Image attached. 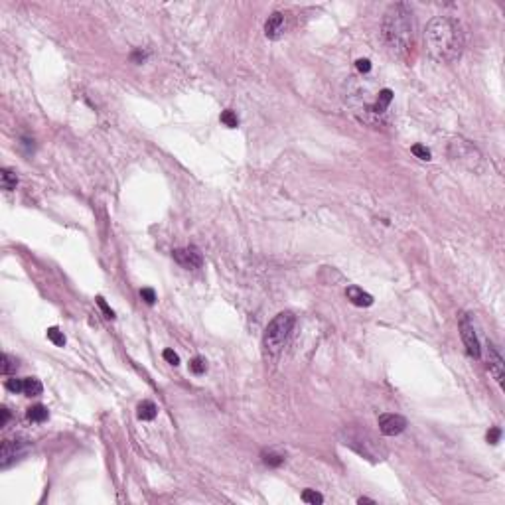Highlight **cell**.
Instances as JSON below:
<instances>
[{
  "instance_id": "1",
  "label": "cell",
  "mask_w": 505,
  "mask_h": 505,
  "mask_svg": "<svg viewBox=\"0 0 505 505\" xmlns=\"http://www.w3.org/2000/svg\"><path fill=\"white\" fill-rule=\"evenodd\" d=\"M428 54L440 63L456 61L464 52V30L450 16H434L424 30Z\"/></svg>"
},
{
  "instance_id": "2",
  "label": "cell",
  "mask_w": 505,
  "mask_h": 505,
  "mask_svg": "<svg viewBox=\"0 0 505 505\" xmlns=\"http://www.w3.org/2000/svg\"><path fill=\"white\" fill-rule=\"evenodd\" d=\"M383 38L385 44L393 50L397 55H407L413 50L415 40V22H413V10L405 4H393L383 18Z\"/></svg>"
},
{
  "instance_id": "3",
  "label": "cell",
  "mask_w": 505,
  "mask_h": 505,
  "mask_svg": "<svg viewBox=\"0 0 505 505\" xmlns=\"http://www.w3.org/2000/svg\"><path fill=\"white\" fill-rule=\"evenodd\" d=\"M294 324H296V318L290 312H280L271 320V324L265 330V336H263V343L269 353L276 355L282 351V347L286 345L288 338H290V334L294 330Z\"/></svg>"
},
{
  "instance_id": "4",
  "label": "cell",
  "mask_w": 505,
  "mask_h": 505,
  "mask_svg": "<svg viewBox=\"0 0 505 505\" xmlns=\"http://www.w3.org/2000/svg\"><path fill=\"white\" fill-rule=\"evenodd\" d=\"M448 154L452 160L460 162L462 166L470 168V170H480V164H482V154L472 146L468 140H462V138H456L450 142V148H448Z\"/></svg>"
},
{
  "instance_id": "5",
  "label": "cell",
  "mask_w": 505,
  "mask_h": 505,
  "mask_svg": "<svg viewBox=\"0 0 505 505\" xmlns=\"http://www.w3.org/2000/svg\"><path fill=\"white\" fill-rule=\"evenodd\" d=\"M460 334H462V340H464L468 355H472V357L478 359L482 355V347H480V340H478L476 330H474V324H472V320H470V316H468V314H462V318H460Z\"/></svg>"
},
{
  "instance_id": "6",
  "label": "cell",
  "mask_w": 505,
  "mask_h": 505,
  "mask_svg": "<svg viewBox=\"0 0 505 505\" xmlns=\"http://www.w3.org/2000/svg\"><path fill=\"white\" fill-rule=\"evenodd\" d=\"M407 428V420L401 415H381L379 416V430L385 436H397Z\"/></svg>"
},
{
  "instance_id": "7",
  "label": "cell",
  "mask_w": 505,
  "mask_h": 505,
  "mask_svg": "<svg viewBox=\"0 0 505 505\" xmlns=\"http://www.w3.org/2000/svg\"><path fill=\"white\" fill-rule=\"evenodd\" d=\"M172 255H174V261L178 265H182L184 269H198V267H201V252L196 247L176 249Z\"/></svg>"
},
{
  "instance_id": "8",
  "label": "cell",
  "mask_w": 505,
  "mask_h": 505,
  "mask_svg": "<svg viewBox=\"0 0 505 505\" xmlns=\"http://www.w3.org/2000/svg\"><path fill=\"white\" fill-rule=\"evenodd\" d=\"M26 446L18 440H4L0 446V468H8L12 462H16L24 454Z\"/></svg>"
},
{
  "instance_id": "9",
  "label": "cell",
  "mask_w": 505,
  "mask_h": 505,
  "mask_svg": "<svg viewBox=\"0 0 505 505\" xmlns=\"http://www.w3.org/2000/svg\"><path fill=\"white\" fill-rule=\"evenodd\" d=\"M286 32V18L282 12H274L269 16V20L265 22V36L269 40H278L282 38V34Z\"/></svg>"
},
{
  "instance_id": "10",
  "label": "cell",
  "mask_w": 505,
  "mask_h": 505,
  "mask_svg": "<svg viewBox=\"0 0 505 505\" xmlns=\"http://www.w3.org/2000/svg\"><path fill=\"white\" fill-rule=\"evenodd\" d=\"M487 365H489V373L495 377V381L499 383V387H503V357L499 355V351L495 349L493 343H487Z\"/></svg>"
},
{
  "instance_id": "11",
  "label": "cell",
  "mask_w": 505,
  "mask_h": 505,
  "mask_svg": "<svg viewBox=\"0 0 505 505\" xmlns=\"http://www.w3.org/2000/svg\"><path fill=\"white\" fill-rule=\"evenodd\" d=\"M345 296L353 306H359V308H367V306L373 304V296L359 286H349L345 290Z\"/></svg>"
},
{
  "instance_id": "12",
  "label": "cell",
  "mask_w": 505,
  "mask_h": 505,
  "mask_svg": "<svg viewBox=\"0 0 505 505\" xmlns=\"http://www.w3.org/2000/svg\"><path fill=\"white\" fill-rule=\"evenodd\" d=\"M158 415V407L152 403V401H142L138 405V411H136V416L140 420H154Z\"/></svg>"
},
{
  "instance_id": "13",
  "label": "cell",
  "mask_w": 505,
  "mask_h": 505,
  "mask_svg": "<svg viewBox=\"0 0 505 505\" xmlns=\"http://www.w3.org/2000/svg\"><path fill=\"white\" fill-rule=\"evenodd\" d=\"M0 186H2V190H6V192L16 190V186H18V176H16V172H12V170H8V168L0 170Z\"/></svg>"
},
{
  "instance_id": "14",
  "label": "cell",
  "mask_w": 505,
  "mask_h": 505,
  "mask_svg": "<svg viewBox=\"0 0 505 505\" xmlns=\"http://www.w3.org/2000/svg\"><path fill=\"white\" fill-rule=\"evenodd\" d=\"M393 91L391 89H383L381 93H379V97H377V101H375V105L371 107V111H375V113H383L387 107H389V103L393 101Z\"/></svg>"
},
{
  "instance_id": "15",
  "label": "cell",
  "mask_w": 505,
  "mask_h": 505,
  "mask_svg": "<svg viewBox=\"0 0 505 505\" xmlns=\"http://www.w3.org/2000/svg\"><path fill=\"white\" fill-rule=\"evenodd\" d=\"M42 391H44V387H42L40 379H36V377H26L24 379V395L38 397V395H42Z\"/></svg>"
},
{
  "instance_id": "16",
  "label": "cell",
  "mask_w": 505,
  "mask_h": 505,
  "mask_svg": "<svg viewBox=\"0 0 505 505\" xmlns=\"http://www.w3.org/2000/svg\"><path fill=\"white\" fill-rule=\"evenodd\" d=\"M48 416H50V413L44 405H34L28 409V418L32 422H44V420H48Z\"/></svg>"
},
{
  "instance_id": "17",
  "label": "cell",
  "mask_w": 505,
  "mask_h": 505,
  "mask_svg": "<svg viewBox=\"0 0 505 505\" xmlns=\"http://www.w3.org/2000/svg\"><path fill=\"white\" fill-rule=\"evenodd\" d=\"M263 462H265L267 466H271V468H278V466L284 464V456L269 450V452H263Z\"/></svg>"
},
{
  "instance_id": "18",
  "label": "cell",
  "mask_w": 505,
  "mask_h": 505,
  "mask_svg": "<svg viewBox=\"0 0 505 505\" xmlns=\"http://www.w3.org/2000/svg\"><path fill=\"white\" fill-rule=\"evenodd\" d=\"M302 501L308 503V505H320V503H324V495L318 493L316 489H304L302 491Z\"/></svg>"
},
{
  "instance_id": "19",
  "label": "cell",
  "mask_w": 505,
  "mask_h": 505,
  "mask_svg": "<svg viewBox=\"0 0 505 505\" xmlns=\"http://www.w3.org/2000/svg\"><path fill=\"white\" fill-rule=\"evenodd\" d=\"M16 369H18L16 359H12L8 353H4V355H2V365H0V373H2V375H10V373H14Z\"/></svg>"
},
{
  "instance_id": "20",
  "label": "cell",
  "mask_w": 505,
  "mask_h": 505,
  "mask_svg": "<svg viewBox=\"0 0 505 505\" xmlns=\"http://www.w3.org/2000/svg\"><path fill=\"white\" fill-rule=\"evenodd\" d=\"M48 340L57 347L65 345V336H63V332H59V328H48Z\"/></svg>"
},
{
  "instance_id": "21",
  "label": "cell",
  "mask_w": 505,
  "mask_h": 505,
  "mask_svg": "<svg viewBox=\"0 0 505 505\" xmlns=\"http://www.w3.org/2000/svg\"><path fill=\"white\" fill-rule=\"evenodd\" d=\"M221 123H223L227 128H237V126H239V119H237L235 111H231V109H227V111L221 113Z\"/></svg>"
},
{
  "instance_id": "22",
  "label": "cell",
  "mask_w": 505,
  "mask_h": 505,
  "mask_svg": "<svg viewBox=\"0 0 505 505\" xmlns=\"http://www.w3.org/2000/svg\"><path fill=\"white\" fill-rule=\"evenodd\" d=\"M411 152H413L418 160H426V162L430 160V150H428L426 146H422V144H415V146L411 148Z\"/></svg>"
},
{
  "instance_id": "23",
  "label": "cell",
  "mask_w": 505,
  "mask_h": 505,
  "mask_svg": "<svg viewBox=\"0 0 505 505\" xmlns=\"http://www.w3.org/2000/svg\"><path fill=\"white\" fill-rule=\"evenodd\" d=\"M190 369H192L196 375H201V373H205V369H207V365H205V359H201V357H194V359H192V363H190Z\"/></svg>"
},
{
  "instance_id": "24",
  "label": "cell",
  "mask_w": 505,
  "mask_h": 505,
  "mask_svg": "<svg viewBox=\"0 0 505 505\" xmlns=\"http://www.w3.org/2000/svg\"><path fill=\"white\" fill-rule=\"evenodd\" d=\"M486 440H487L491 446H495V444L501 440V428H497V426H491V428L487 430V434H486Z\"/></svg>"
},
{
  "instance_id": "25",
  "label": "cell",
  "mask_w": 505,
  "mask_h": 505,
  "mask_svg": "<svg viewBox=\"0 0 505 505\" xmlns=\"http://www.w3.org/2000/svg\"><path fill=\"white\" fill-rule=\"evenodd\" d=\"M6 389L12 393H24V379H8L6 381Z\"/></svg>"
},
{
  "instance_id": "26",
  "label": "cell",
  "mask_w": 505,
  "mask_h": 505,
  "mask_svg": "<svg viewBox=\"0 0 505 505\" xmlns=\"http://www.w3.org/2000/svg\"><path fill=\"white\" fill-rule=\"evenodd\" d=\"M140 298L146 302V304L152 306V304L156 302V292L152 290V288H142V290H140Z\"/></svg>"
},
{
  "instance_id": "27",
  "label": "cell",
  "mask_w": 505,
  "mask_h": 505,
  "mask_svg": "<svg viewBox=\"0 0 505 505\" xmlns=\"http://www.w3.org/2000/svg\"><path fill=\"white\" fill-rule=\"evenodd\" d=\"M97 304H99V308L103 310V314H105V318H109V320H113L115 318V312L107 306V302H105V298L103 296H97Z\"/></svg>"
},
{
  "instance_id": "28",
  "label": "cell",
  "mask_w": 505,
  "mask_h": 505,
  "mask_svg": "<svg viewBox=\"0 0 505 505\" xmlns=\"http://www.w3.org/2000/svg\"><path fill=\"white\" fill-rule=\"evenodd\" d=\"M355 67H357L359 73H369V71H371V61L361 57V59H357V61H355Z\"/></svg>"
},
{
  "instance_id": "29",
  "label": "cell",
  "mask_w": 505,
  "mask_h": 505,
  "mask_svg": "<svg viewBox=\"0 0 505 505\" xmlns=\"http://www.w3.org/2000/svg\"><path fill=\"white\" fill-rule=\"evenodd\" d=\"M162 355H164V359H166V361H168L170 365H178V363H180V357H178V353H176V351H172V349H164V353H162Z\"/></svg>"
},
{
  "instance_id": "30",
  "label": "cell",
  "mask_w": 505,
  "mask_h": 505,
  "mask_svg": "<svg viewBox=\"0 0 505 505\" xmlns=\"http://www.w3.org/2000/svg\"><path fill=\"white\" fill-rule=\"evenodd\" d=\"M0 415H2V416H0V426H6V422L10 418V411L2 407V409H0Z\"/></svg>"
},
{
  "instance_id": "31",
  "label": "cell",
  "mask_w": 505,
  "mask_h": 505,
  "mask_svg": "<svg viewBox=\"0 0 505 505\" xmlns=\"http://www.w3.org/2000/svg\"><path fill=\"white\" fill-rule=\"evenodd\" d=\"M144 57H146V54H142V52H134L132 54V61H136V63H142Z\"/></svg>"
},
{
  "instance_id": "32",
  "label": "cell",
  "mask_w": 505,
  "mask_h": 505,
  "mask_svg": "<svg viewBox=\"0 0 505 505\" xmlns=\"http://www.w3.org/2000/svg\"><path fill=\"white\" fill-rule=\"evenodd\" d=\"M357 503H361V505H363V503H371V505H373L375 501H373V499H369V497H359V499H357Z\"/></svg>"
}]
</instances>
